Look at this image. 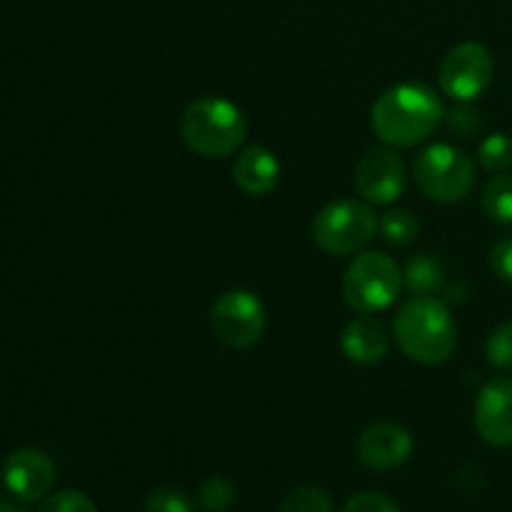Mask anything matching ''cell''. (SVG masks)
Returning <instances> with one entry per match:
<instances>
[{
    "mask_svg": "<svg viewBox=\"0 0 512 512\" xmlns=\"http://www.w3.org/2000/svg\"><path fill=\"white\" fill-rule=\"evenodd\" d=\"M445 120L438 93L423 83H400L378 95L370 110V128L393 148H413L428 140Z\"/></svg>",
    "mask_w": 512,
    "mask_h": 512,
    "instance_id": "6da1fadb",
    "label": "cell"
},
{
    "mask_svg": "<svg viewBox=\"0 0 512 512\" xmlns=\"http://www.w3.org/2000/svg\"><path fill=\"white\" fill-rule=\"evenodd\" d=\"M398 348L410 360L440 365L455 353L458 325L443 300L433 295H415L398 310L393 323Z\"/></svg>",
    "mask_w": 512,
    "mask_h": 512,
    "instance_id": "7a4b0ae2",
    "label": "cell"
},
{
    "mask_svg": "<svg viewBox=\"0 0 512 512\" xmlns=\"http://www.w3.org/2000/svg\"><path fill=\"white\" fill-rule=\"evenodd\" d=\"M248 135L243 110L218 95L193 100L180 115V138L203 158H228Z\"/></svg>",
    "mask_w": 512,
    "mask_h": 512,
    "instance_id": "3957f363",
    "label": "cell"
},
{
    "mask_svg": "<svg viewBox=\"0 0 512 512\" xmlns=\"http://www.w3.org/2000/svg\"><path fill=\"white\" fill-rule=\"evenodd\" d=\"M413 178L425 198L435 203H460L473 193L478 168L475 160L455 145L435 143L415 155Z\"/></svg>",
    "mask_w": 512,
    "mask_h": 512,
    "instance_id": "277c9868",
    "label": "cell"
},
{
    "mask_svg": "<svg viewBox=\"0 0 512 512\" xmlns=\"http://www.w3.org/2000/svg\"><path fill=\"white\" fill-rule=\"evenodd\" d=\"M403 288V273L390 255L368 250L355 255L343 275V298L358 315H373L390 308Z\"/></svg>",
    "mask_w": 512,
    "mask_h": 512,
    "instance_id": "5b68a950",
    "label": "cell"
},
{
    "mask_svg": "<svg viewBox=\"0 0 512 512\" xmlns=\"http://www.w3.org/2000/svg\"><path fill=\"white\" fill-rule=\"evenodd\" d=\"M378 233V215L368 203L353 198L333 200L313 220V240L323 253L343 258L355 255Z\"/></svg>",
    "mask_w": 512,
    "mask_h": 512,
    "instance_id": "8992f818",
    "label": "cell"
},
{
    "mask_svg": "<svg viewBox=\"0 0 512 512\" xmlns=\"http://www.w3.org/2000/svg\"><path fill=\"white\" fill-rule=\"evenodd\" d=\"M215 338L235 350H245L263 338L265 305L250 290H228L210 308Z\"/></svg>",
    "mask_w": 512,
    "mask_h": 512,
    "instance_id": "52a82bcc",
    "label": "cell"
},
{
    "mask_svg": "<svg viewBox=\"0 0 512 512\" xmlns=\"http://www.w3.org/2000/svg\"><path fill=\"white\" fill-rule=\"evenodd\" d=\"M495 63L483 43H460L440 65V88L458 103H473L493 83Z\"/></svg>",
    "mask_w": 512,
    "mask_h": 512,
    "instance_id": "ba28073f",
    "label": "cell"
},
{
    "mask_svg": "<svg viewBox=\"0 0 512 512\" xmlns=\"http://www.w3.org/2000/svg\"><path fill=\"white\" fill-rule=\"evenodd\" d=\"M355 190L365 203L388 205L403 195L408 173L405 163L395 150L373 148L355 165Z\"/></svg>",
    "mask_w": 512,
    "mask_h": 512,
    "instance_id": "9c48e42d",
    "label": "cell"
},
{
    "mask_svg": "<svg viewBox=\"0 0 512 512\" xmlns=\"http://www.w3.org/2000/svg\"><path fill=\"white\" fill-rule=\"evenodd\" d=\"M3 483L20 503H38L48 498L55 483V465L43 450L20 448L3 463Z\"/></svg>",
    "mask_w": 512,
    "mask_h": 512,
    "instance_id": "30bf717a",
    "label": "cell"
},
{
    "mask_svg": "<svg viewBox=\"0 0 512 512\" xmlns=\"http://www.w3.org/2000/svg\"><path fill=\"white\" fill-rule=\"evenodd\" d=\"M475 430L493 448H512V378L498 375L480 388Z\"/></svg>",
    "mask_w": 512,
    "mask_h": 512,
    "instance_id": "8fae6325",
    "label": "cell"
},
{
    "mask_svg": "<svg viewBox=\"0 0 512 512\" xmlns=\"http://www.w3.org/2000/svg\"><path fill=\"white\" fill-rule=\"evenodd\" d=\"M413 455V435L398 423H378L363 430L358 440V460L370 470L390 473Z\"/></svg>",
    "mask_w": 512,
    "mask_h": 512,
    "instance_id": "7c38bea8",
    "label": "cell"
},
{
    "mask_svg": "<svg viewBox=\"0 0 512 512\" xmlns=\"http://www.w3.org/2000/svg\"><path fill=\"white\" fill-rule=\"evenodd\" d=\"M340 348L345 358L358 365H375L388 355L390 335L385 325L373 315H358L345 325L340 335Z\"/></svg>",
    "mask_w": 512,
    "mask_h": 512,
    "instance_id": "4fadbf2b",
    "label": "cell"
},
{
    "mask_svg": "<svg viewBox=\"0 0 512 512\" xmlns=\"http://www.w3.org/2000/svg\"><path fill=\"white\" fill-rule=\"evenodd\" d=\"M233 180L245 195H253V198L268 195L280 180L278 158L273 150L263 148V145H250V148L240 150L235 158Z\"/></svg>",
    "mask_w": 512,
    "mask_h": 512,
    "instance_id": "5bb4252c",
    "label": "cell"
},
{
    "mask_svg": "<svg viewBox=\"0 0 512 512\" xmlns=\"http://www.w3.org/2000/svg\"><path fill=\"white\" fill-rule=\"evenodd\" d=\"M403 283L413 295H435L445 285V268L435 255L420 253L405 263Z\"/></svg>",
    "mask_w": 512,
    "mask_h": 512,
    "instance_id": "9a60e30c",
    "label": "cell"
},
{
    "mask_svg": "<svg viewBox=\"0 0 512 512\" xmlns=\"http://www.w3.org/2000/svg\"><path fill=\"white\" fill-rule=\"evenodd\" d=\"M480 203H483L485 215H488L493 223L508 225L512 228V173H495L493 178L485 183L483 195H480Z\"/></svg>",
    "mask_w": 512,
    "mask_h": 512,
    "instance_id": "2e32d148",
    "label": "cell"
},
{
    "mask_svg": "<svg viewBox=\"0 0 512 512\" xmlns=\"http://www.w3.org/2000/svg\"><path fill=\"white\" fill-rule=\"evenodd\" d=\"M420 223L410 210L398 208L388 210L385 215H380L378 220V233L385 243L395 245V248H403V245H410L415 238H418Z\"/></svg>",
    "mask_w": 512,
    "mask_h": 512,
    "instance_id": "e0dca14e",
    "label": "cell"
},
{
    "mask_svg": "<svg viewBox=\"0 0 512 512\" xmlns=\"http://www.w3.org/2000/svg\"><path fill=\"white\" fill-rule=\"evenodd\" d=\"M478 163L490 173H505L512 168V138L508 133H493L480 143Z\"/></svg>",
    "mask_w": 512,
    "mask_h": 512,
    "instance_id": "ac0fdd59",
    "label": "cell"
},
{
    "mask_svg": "<svg viewBox=\"0 0 512 512\" xmlns=\"http://www.w3.org/2000/svg\"><path fill=\"white\" fill-rule=\"evenodd\" d=\"M235 498H238L235 485L228 478H220V475L205 480L198 490V503L205 512H228L233 508Z\"/></svg>",
    "mask_w": 512,
    "mask_h": 512,
    "instance_id": "d6986e66",
    "label": "cell"
},
{
    "mask_svg": "<svg viewBox=\"0 0 512 512\" xmlns=\"http://www.w3.org/2000/svg\"><path fill=\"white\" fill-rule=\"evenodd\" d=\"M280 512H333V500L325 490L303 485V488H295L285 495Z\"/></svg>",
    "mask_w": 512,
    "mask_h": 512,
    "instance_id": "ffe728a7",
    "label": "cell"
},
{
    "mask_svg": "<svg viewBox=\"0 0 512 512\" xmlns=\"http://www.w3.org/2000/svg\"><path fill=\"white\" fill-rule=\"evenodd\" d=\"M445 125H448L450 135H455V138H475V135H480L485 130V118L480 110H475L470 103H460L458 108L448 110L445 113Z\"/></svg>",
    "mask_w": 512,
    "mask_h": 512,
    "instance_id": "44dd1931",
    "label": "cell"
},
{
    "mask_svg": "<svg viewBox=\"0 0 512 512\" xmlns=\"http://www.w3.org/2000/svg\"><path fill=\"white\" fill-rule=\"evenodd\" d=\"M485 358L493 368L512 370V320L500 323L485 343Z\"/></svg>",
    "mask_w": 512,
    "mask_h": 512,
    "instance_id": "7402d4cb",
    "label": "cell"
},
{
    "mask_svg": "<svg viewBox=\"0 0 512 512\" xmlns=\"http://www.w3.org/2000/svg\"><path fill=\"white\" fill-rule=\"evenodd\" d=\"M38 512H98V505L80 490H58L43 498Z\"/></svg>",
    "mask_w": 512,
    "mask_h": 512,
    "instance_id": "603a6c76",
    "label": "cell"
},
{
    "mask_svg": "<svg viewBox=\"0 0 512 512\" xmlns=\"http://www.w3.org/2000/svg\"><path fill=\"white\" fill-rule=\"evenodd\" d=\"M145 512H193V503L183 493H178V490L160 488L148 495Z\"/></svg>",
    "mask_w": 512,
    "mask_h": 512,
    "instance_id": "cb8c5ba5",
    "label": "cell"
},
{
    "mask_svg": "<svg viewBox=\"0 0 512 512\" xmlns=\"http://www.w3.org/2000/svg\"><path fill=\"white\" fill-rule=\"evenodd\" d=\"M343 512H400L398 505L383 493H375V490H365V493L353 495V498L345 503Z\"/></svg>",
    "mask_w": 512,
    "mask_h": 512,
    "instance_id": "d4e9b609",
    "label": "cell"
},
{
    "mask_svg": "<svg viewBox=\"0 0 512 512\" xmlns=\"http://www.w3.org/2000/svg\"><path fill=\"white\" fill-rule=\"evenodd\" d=\"M490 270L495 278L512 285V235H505L490 248Z\"/></svg>",
    "mask_w": 512,
    "mask_h": 512,
    "instance_id": "484cf974",
    "label": "cell"
},
{
    "mask_svg": "<svg viewBox=\"0 0 512 512\" xmlns=\"http://www.w3.org/2000/svg\"><path fill=\"white\" fill-rule=\"evenodd\" d=\"M0 512H28L23 508V505H15V503H5L3 498H0Z\"/></svg>",
    "mask_w": 512,
    "mask_h": 512,
    "instance_id": "4316f807",
    "label": "cell"
}]
</instances>
